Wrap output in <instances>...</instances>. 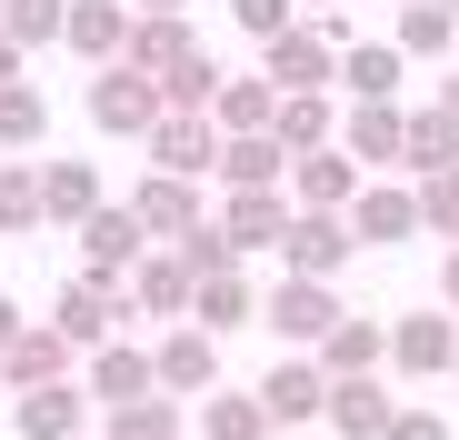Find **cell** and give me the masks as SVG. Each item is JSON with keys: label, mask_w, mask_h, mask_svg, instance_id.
<instances>
[{"label": "cell", "mask_w": 459, "mask_h": 440, "mask_svg": "<svg viewBox=\"0 0 459 440\" xmlns=\"http://www.w3.org/2000/svg\"><path fill=\"white\" fill-rule=\"evenodd\" d=\"M81 110H91V130H100V140H150V130L170 120L160 81H150V70H130V60L91 70V91H81Z\"/></svg>", "instance_id": "obj_1"}, {"label": "cell", "mask_w": 459, "mask_h": 440, "mask_svg": "<svg viewBox=\"0 0 459 440\" xmlns=\"http://www.w3.org/2000/svg\"><path fill=\"white\" fill-rule=\"evenodd\" d=\"M340 321H350V311H340V290H330V280H290V270H280V280H270V301H260V330H280L290 350H320Z\"/></svg>", "instance_id": "obj_2"}, {"label": "cell", "mask_w": 459, "mask_h": 440, "mask_svg": "<svg viewBox=\"0 0 459 440\" xmlns=\"http://www.w3.org/2000/svg\"><path fill=\"white\" fill-rule=\"evenodd\" d=\"M120 321H140L120 280H70L60 301H50V330H60L70 350H110V340H120Z\"/></svg>", "instance_id": "obj_3"}, {"label": "cell", "mask_w": 459, "mask_h": 440, "mask_svg": "<svg viewBox=\"0 0 459 440\" xmlns=\"http://www.w3.org/2000/svg\"><path fill=\"white\" fill-rule=\"evenodd\" d=\"M260 81H270V91H340V40H330L320 21L280 31V40L260 50Z\"/></svg>", "instance_id": "obj_4"}, {"label": "cell", "mask_w": 459, "mask_h": 440, "mask_svg": "<svg viewBox=\"0 0 459 440\" xmlns=\"http://www.w3.org/2000/svg\"><path fill=\"white\" fill-rule=\"evenodd\" d=\"M140 260H150V231L130 220V200H100L81 220V280H130Z\"/></svg>", "instance_id": "obj_5"}, {"label": "cell", "mask_w": 459, "mask_h": 440, "mask_svg": "<svg viewBox=\"0 0 459 440\" xmlns=\"http://www.w3.org/2000/svg\"><path fill=\"white\" fill-rule=\"evenodd\" d=\"M140 151H150V171H170V180H220V120L210 110H170Z\"/></svg>", "instance_id": "obj_6"}, {"label": "cell", "mask_w": 459, "mask_h": 440, "mask_svg": "<svg viewBox=\"0 0 459 440\" xmlns=\"http://www.w3.org/2000/svg\"><path fill=\"white\" fill-rule=\"evenodd\" d=\"M150 371H160L170 400H210V391H220V340H210L200 321H170V340L150 350Z\"/></svg>", "instance_id": "obj_7"}, {"label": "cell", "mask_w": 459, "mask_h": 440, "mask_svg": "<svg viewBox=\"0 0 459 440\" xmlns=\"http://www.w3.org/2000/svg\"><path fill=\"white\" fill-rule=\"evenodd\" d=\"M130 220L150 231V251H180V241L200 231V180H170V171H150V180L130 190Z\"/></svg>", "instance_id": "obj_8"}, {"label": "cell", "mask_w": 459, "mask_h": 440, "mask_svg": "<svg viewBox=\"0 0 459 440\" xmlns=\"http://www.w3.org/2000/svg\"><path fill=\"white\" fill-rule=\"evenodd\" d=\"M350 251H359V241H350V210H299L290 241H280V270H290V280H330Z\"/></svg>", "instance_id": "obj_9"}, {"label": "cell", "mask_w": 459, "mask_h": 440, "mask_svg": "<svg viewBox=\"0 0 459 440\" xmlns=\"http://www.w3.org/2000/svg\"><path fill=\"white\" fill-rule=\"evenodd\" d=\"M260 410H270V430L290 440L299 420H320V410H330V371H320V360H310V350H290V360H280V371L260 381Z\"/></svg>", "instance_id": "obj_10"}, {"label": "cell", "mask_w": 459, "mask_h": 440, "mask_svg": "<svg viewBox=\"0 0 459 440\" xmlns=\"http://www.w3.org/2000/svg\"><path fill=\"white\" fill-rule=\"evenodd\" d=\"M390 371H410V381L459 371V321H449V311H410V321H390Z\"/></svg>", "instance_id": "obj_11"}, {"label": "cell", "mask_w": 459, "mask_h": 440, "mask_svg": "<svg viewBox=\"0 0 459 440\" xmlns=\"http://www.w3.org/2000/svg\"><path fill=\"white\" fill-rule=\"evenodd\" d=\"M290 220H299L290 190H220V231L240 241V260H250V251H280V241H290Z\"/></svg>", "instance_id": "obj_12"}, {"label": "cell", "mask_w": 459, "mask_h": 440, "mask_svg": "<svg viewBox=\"0 0 459 440\" xmlns=\"http://www.w3.org/2000/svg\"><path fill=\"white\" fill-rule=\"evenodd\" d=\"M81 391H91V410H130V400H160V371H150V350L110 340V350H91Z\"/></svg>", "instance_id": "obj_13"}, {"label": "cell", "mask_w": 459, "mask_h": 440, "mask_svg": "<svg viewBox=\"0 0 459 440\" xmlns=\"http://www.w3.org/2000/svg\"><path fill=\"white\" fill-rule=\"evenodd\" d=\"M359 190H369V171L340 151V140H330V151H299V161H290V200H299V210H350Z\"/></svg>", "instance_id": "obj_14"}, {"label": "cell", "mask_w": 459, "mask_h": 440, "mask_svg": "<svg viewBox=\"0 0 459 440\" xmlns=\"http://www.w3.org/2000/svg\"><path fill=\"white\" fill-rule=\"evenodd\" d=\"M350 241H369V251L420 241V190H410V180H369V190L350 200Z\"/></svg>", "instance_id": "obj_15"}, {"label": "cell", "mask_w": 459, "mask_h": 440, "mask_svg": "<svg viewBox=\"0 0 459 440\" xmlns=\"http://www.w3.org/2000/svg\"><path fill=\"white\" fill-rule=\"evenodd\" d=\"M130 31H140V11H130V0H70V31H60V50H81L91 70H110V60L130 50Z\"/></svg>", "instance_id": "obj_16"}, {"label": "cell", "mask_w": 459, "mask_h": 440, "mask_svg": "<svg viewBox=\"0 0 459 440\" xmlns=\"http://www.w3.org/2000/svg\"><path fill=\"white\" fill-rule=\"evenodd\" d=\"M70 360H81V350H70L50 321H30V330L11 340V360H0V381H11V400H21V391H50V381H81Z\"/></svg>", "instance_id": "obj_17"}, {"label": "cell", "mask_w": 459, "mask_h": 440, "mask_svg": "<svg viewBox=\"0 0 459 440\" xmlns=\"http://www.w3.org/2000/svg\"><path fill=\"white\" fill-rule=\"evenodd\" d=\"M11 420H21V440H81V430H91V391H81V381L21 391V400H11Z\"/></svg>", "instance_id": "obj_18"}, {"label": "cell", "mask_w": 459, "mask_h": 440, "mask_svg": "<svg viewBox=\"0 0 459 440\" xmlns=\"http://www.w3.org/2000/svg\"><path fill=\"white\" fill-rule=\"evenodd\" d=\"M340 440H390V420H400V400L379 391V371H359V381H330V410H320Z\"/></svg>", "instance_id": "obj_19"}, {"label": "cell", "mask_w": 459, "mask_h": 440, "mask_svg": "<svg viewBox=\"0 0 459 440\" xmlns=\"http://www.w3.org/2000/svg\"><path fill=\"white\" fill-rule=\"evenodd\" d=\"M120 290H130V311H140V321H190V290H200V280L180 270V251H150Z\"/></svg>", "instance_id": "obj_20"}, {"label": "cell", "mask_w": 459, "mask_h": 440, "mask_svg": "<svg viewBox=\"0 0 459 440\" xmlns=\"http://www.w3.org/2000/svg\"><path fill=\"white\" fill-rule=\"evenodd\" d=\"M400 140H410V110H400V101H350V130H340V151H350L359 171L400 161Z\"/></svg>", "instance_id": "obj_21"}, {"label": "cell", "mask_w": 459, "mask_h": 440, "mask_svg": "<svg viewBox=\"0 0 459 440\" xmlns=\"http://www.w3.org/2000/svg\"><path fill=\"white\" fill-rule=\"evenodd\" d=\"M220 190H290V151H280L270 130L220 140Z\"/></svg>", "instance_id": "obj_22"}, {"label": "cell", "mask_w": 459, "mask_h": 440, "mask_svg": "<svg viewBox=\"0 0 459 440\" xmlns=\"http://www.w3.org/2000/svg\"><path fill=\"white\" fill-rule=\"evenodd\" d=\"M310 360H320L330 381H359V371H379V360H390V321H340Z\"/></svg>", "instance_id": "obj_23"}, {"label": "cell", "mask_w": 459, "mask_h": 440, "mask_svg": "<svg viewBox=\"0 0 459 440\" xmlns=\"http://www.w3.org/2000/svg\"><path fill=\"white\" fill-rule=\"evenodd\" d=\"M40 210L60 220V231H81V220L100 210V171L91 161H40Z\"/></svg>", "instance_id": "obj_24"}, {"label": "cell", "mask_w": 459, "mask_h": 440, "mask_svg": "<svg viewBox=\"0 0 459 440\" xmlns=\"http://www.w3.org/2000/svg\"><path fill=\"white\" fill-rule=\"evenodd\" d=\"M400 171L410 180H429V171H459V120L429 101V110H410V140H400Z\"/></svg>", "instance_id": "obj_25"}, {"label": "cell", "mask_w": 459, "mask_h": 440, "mask_svg": "<svg viewBox=\"0 0 459 440\" xmlns=\"http://www.w3.org/2000/svg\"><path fill=\"white\" fill-rule=\"evenodd\" d=\"M190 321L220 340V330H240V321H260V290H250V270H220V280H200L190 290Z\"/></svg>", "instance_id": "obj_26"}, {"label": "cell", "mask_w": 459, "mask_h": 440, "mask_svg": "<svg viewBox=\"0 0 459 440\" xmlns=\"http://www.w3.org/2000/svg\"><path fill=\"white\" fill-rule=\"evenodd\" d=\"M340 91L350 101H400V40H350L340 50Z\"/></svg>", "instance_id": "obj_27"}, {"label": "cell", "mask_w": 459, "mask_h": 440, "mask_svg": "<svg viewBox=\"0 0 459 440\" xmlns=\"http://www.w3.org/2000/svg\"><path fill=\"white\" fill-rule=\"evenodd\" d=\"M270 140H280V151L299 161V151H330V91H280V120H270Z\"/></svg>", "instance_id": "obj_28"}, {"label": "cell", "mask_w": 459, "mask_h": 440, "mask_svg": "<svg viewBox=\"0 0 459 440\" xmlns=\"http://www.w3.org/2000/svg\"><path fill=\"white\" fill-rule=\"evenodd\" d=\"M210 120H220V140H240V130H270V120H280V91L260 81V70H250V81H220Z\"/></svg>", "instance_id": "obj_29"}, {"label": "cell", "mask_w": 459, "mask_h": 440, "mask_svg": "<svg viewBox=\"0 0 459 440\" xmlns=\"http://www.w3.org/2000/svg\"><path fill=\"white\" fill-rule=\"evenodd\" d=\"M200 440H270L260 391H210V400H200Z\"/></svg>", "instance_id": "obj_30"}, {"label": "cell", "mask_w": 459, "mask_h": 440, "mask_svg": "<svg viewBox=\"0 0 459 440\" xmlns=\"http://www.w3.org/2000/svg\"><path fill=\"white\" fill-rule=\"evenodd\" d=\"M459 50V11H439V0H400V60H439Z\"/></svg>", "instance_id": "obj_31"}, {"label": "cell", "mask_w": 459, "mask_h": 440, "mask_svg": "<svg viewBox=\"0 0 459 440\" xmlns=\"http://www.w3.org/2000/svg\"><path fill=\"white\" fill-rule=\"evenodd\" d=\"M190 50H200V40H190V21H140L120 60H130V70H150V81H160V70H180Z\"/></svg>", "instance_id": "obj_32"}, {"label": "cell", "mask_w": 459, "mask_h": 440, "mask_svg": "<svg viewBox=\"0 0 459 440\" xmlns=\"http://www.w3.org/2000/svg\"><path fill=\"white\" fill-rule=\"evenodd\" d=\"M40 171L30 161H0V241H21V231H40Z\"/></svg>", "instance_id": "obj_33"}, {"label": "cell", "mask_w": 459, "mask_h": 440, "mask_svg": "<svg viewBox=\"0 0 459 440\" xmlns=\"http://www.w3.org/2000/svg\"><path fill=\"white\" fill-rule=\"evenodd\" d=\"M40 130H50V101L30 81H0V151H40Z\"/></svg>", "instance_id": "obj_34"}, {"label": "cell", "mask_w": 459, "mask_h": 440, "mask_svg": "<svg viewBox=\"0 0 459 440\" xmlns=\"http://www.w3.org/2000/svg\"><path fill=\"white\" fill-rule=\"evenodd\" d=\"M0 31H11L21 50H50L70 31V0H0Z\"/></svg>", "instance_id": "obj_35"}, {"label": "cell", "mask_w": 459, "mask_h": 440, "mask_svg": "<svg viewBox=\"0 0 459 440\" xmlns=\"http://www.w3.org/2000/svg\"><path fill=\"white\" fill-rule=\"evenodd\" d=\"M220 81H230V70H220L210 50H190L180 70H160V101H170V110H210V101H220Z\"/></svg>", "instance_id": "obj_36"}, {"label": "cell", "mask_w": 459, "mask_h": 440, "mask_svg": "<svg viewBox=\"0 0 459 440\" xmlns=\"http://www.w3.org/2000/svg\"><path fill=\"white\" fill-rule=\"evenodd\" d=\"M180 270H190V280H220V270H240V241H230L220 220H200V231L180 241Z\"/></svg>", "instance_id": "obj_37"}, {"label": "cell", "mask_w": 459, "mask_h": 440, "mask_svg": "<svg viewBox=\"0 0 459 440\" xmlns=\"http://www.w3.org/2000/svg\"><path fill=\"white\" fill-rule=\"evenodd\" d=\"M110 440H180V400L160 391V400H130V410H110Z\"/></svg>", "instance_id": "obj_38"}, {"label": "cell", "mask_w": 459, "mask_h": 440, "mask_svg": "<svg viewBox=\"0 0 459 440\" xmlns=\"http://www.w3.org/2000/svg\"><path fill=\"white\" fill-rule=\"evenodd\" d=\"M420 190V231L429 241H459V171H429V180H410Z\"/></svg>", "instance_id": "obj_39"}, {"label": "cell", "mask_w": 459, "mask_h": 440, "mask_svg": "<svg viewBox=\"0 0 459 440\" xmlns=\"http://www.w3.org/2000/svg\"><path fill=\"white\" fill-rule=\"evenodd\" d=\"M230 21H240V31H250V40L270 50L280 31H299V0H230Z\"/></svg>", "instance_id": "obj_40"}, {"label": "cell", "mask_w": 459, "mask_h": 440, "mask_svg": "<svg viewBox=\"0 0 459 440\" xmlns=\"http://www.w3.org/2000/svg\"><path fill=\"white\" fill-rule=\"evenodd\" d=\"M390 440H449V420H439V410H420V400H400V420H390Z\"/></svg>", "instance_id": "obj_41"}, {"label": "cell", "mask_w": 459, "mask_h": 440, "mask_svg": "<svg viewBox=\"0 0 459 440\" xmlns=\"http://www.w3.org/2000/svg\"><path fill=\"white\" fill-rule=\"evenodd\" d=\"M140 21H190V0H130Z\"/></svg>", "instance_id": "obj_42"}, {"label": "cell", "mask_w": 459, "mask_h": 440, "mask_svg": "<svg viewBox=\"0 0 459 440\" xmlns=\"http://www.w3.org/2000/svg\"><path fill=\"white\" fill-rule=\"evenodd\" d=\"M21 70H30V50H21L11 31H0V81H21Z\"/></svg>", "instance_id": "obj_43"}, {"label": "cell", "mask_w": 459, "mask_h": 440, "mask_svg": "<svg viewBox=\"0 0 459 440\" xmlns=\"http://www.w3.org/2000/svg\"><path fill=\"white\" fill-rule=\"evenodd\" d=\"M439 311H459V251L439 260Z\"/></svg>", "instance_id": "obj_44"}, {"label": "cell", "mask_w": 459, "mask_h": 440, "mask_svg": "<svg viewBox=\"0 0 459 440\" xmlns=\"http://www.w3.org/2000/svg\"><path fill=\"white\" fill-rule=\"evenodd\" d=\"M21 330H30V321H21L11 301H0V360H11V340H21Z\"/></svg>", "instance_id": "obj_45"}, {"label": "cell", "mask_w": 459, "mask_h": 440, "mask_svg": "<svg viewBox=\"0 0 459 440\" xmlns=\"http://www.w3.org/2000/svg\"><path fill=\"white\" fill-rule=\"evenodd\" d=\"M429 101H439V110H449V120H459V70H449V81H439V91H429Z\"/></svg>", "instance_id": "obj_46"}, {"label": "cell", "mask_w": 459, "mask_h": 440, "mask_svg": "<svg viewBox=\"0 0 459 440\" xmlns=\"http://www.w3.org/2000/svg\"><path fill=\"white\" fill-rule=\"evenodd\" d=\"M439 11H459V0H439Z\"/></svg>", "instance_id": "obj_47"}, {"label": "cell", "mask_w": 459, "mask_h": 440, "mask_svg": "<svg viewBox=\"0 0 459 440\" xmlns=\"http://www.w3.org/2000/svg\"><path fill=\"white\" fill-rule=\"evenodd\" d=\"M270 440H280V430H270Z\"/></svg>", "instance_id": "obj_48"}]
</instances>
